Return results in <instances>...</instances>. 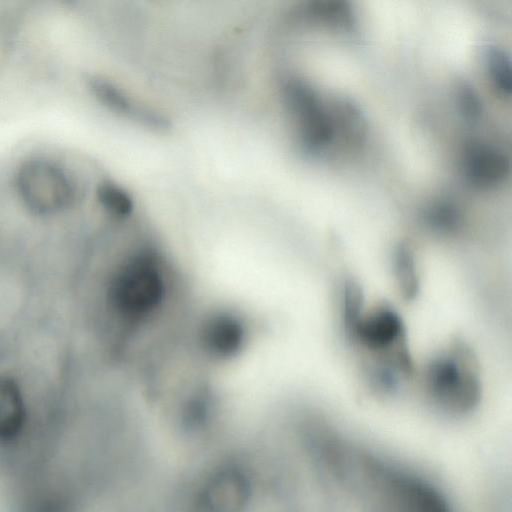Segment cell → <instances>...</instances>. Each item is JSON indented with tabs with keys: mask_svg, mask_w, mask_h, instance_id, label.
<instances>
[{
	"mask_svg": "<svg viewBox=\"0 0 512 512\" xmlns=\"http://www.w3.org/2000/svg\"><path fill=\"white\" fill-rule=\"evenodd\" d=\"M90 88L102 104L128 120L154 130H164L169 127L168 120L160 113L147 108L121 88L104 79H92Z\"/></svg>",
	"mask_w": 512,
	"mask_h": 512,
	"instance_id": "6",
	"label": "cell"
},
{
	"mask_svg": "<svg viewBox=\"0 0 512 512\" xmlns=\"http://www.w3.org/2000/svg\"><path fill=\"white\" fill-rule=\"evenodd\" d=\"M348 335L376 354L377 361L397 373H412L413 362L408 351L405 327L393 309L381 306L363 313Z\"/></svg>",
	"mask_w": 512,
	"mask_h": 512,
	"instance_id": "3",
	"label": "cell"
},
{
	"mask_svg": "<svg viewBox=\"0 0 512 512\" xmlns=\"http://www.w3.org/2000/svg\"><path fill=\"white\" fill-rule=\"evenodd\" d=\"M164 268L160 253L144 240L114 273L108 301L128 328L139 325L161 307L167 292Z\"/></svg>",
	"mask_w": 512,
	"mask_h": 512,
	"instance_id": "1",
	"label": "cell"
},
{
	"mask_svg": "<svg viewBox=\"0 0 512 512\" xmlns=\"http://www.w3.org/2000/svg\"><path fill=\"white\" fill-rule=\"evenodd\" d=\"M17 189L25 205L38 214H53L70 206L76 190L70 177L45 160L25 163L18 171Z\"/></svg>",
	"mask_w": 512,
	"mask_h": 512,
	"instance_id": "4",
	"label": "cell"
},
{
	"mask_svg": "<svg viewBox=\"0 0 512 512\" xmlns=\"http://www.w3.org/2000/svg\"><path fill=\"white\" fill-rule=\"evenodd\" d=\"M245 326L238 316L222 311L207 317L199 332L201 346L212 358L227 359L243 347Z\"/></svg>",
	"mask_w": 512,
	"mask_h": 512,
	"instance_id": "5",
	"label": "cell"
},
{
	"mask_svg": "<svg viewBox=\"0 0 512 512\" xmlns=\"http://www.w3.org/2000/svg\"><path fill=\"white\" fill-rule=\"evenodd\" d=\"M425 380L434 403L448 413H468L479 402L481 385L476 362L463 344H456L448 353L433 359Z\"/></svg>",
	"mask_w": 512,
	"mask_h": 512,
	"instance_id": "2",
	"label": "cell"
},
{
	"mask_svg": "<svg viewBox=\"0 0 512 512\" xmlns=\"http://www.w3.org/2000/svg\"><path fill=\"white\" fill-rule=\"evenodd\" d=\"M97 199L103 209L116 220H127L134 211V202L121 186L104 182L98 186Z\"/></svg>",
	"mask_w": 512,
	"mask_h": 512,
	"instance_id": "9",
	"label": "cell"
},
{
	"mask_svg": "<svg viewBox=\"0 0 512 512\" xmlns=\"http://www.w3.org/2000/svg\"><path fill=\"white\" fill-rule=\"evenodd\" d=\"M364 294L360 284L354 279H346L342 286V320L348 334L362 316Z\"/></svg>",
	"mask_w": 512,
	"mask_h": 512,
	"instance_id": "10",
	"label": "cell"
},
{
	"mask_svg": "<svg viewBox=\"0 0 512 512\" xmlns=\"http://www.w3.org/2000/svg\"><path fill=\"white\" fill-rule=\"evenodd\" d=\"M25 421V404L17 383L0 376V441L14 439Z\"/></svg>",
	"mask_w": 512,
	"mask_h": 512,
	"instance_id": "7",
	"label": "cell"
},
{
	"mask_svg": "<svg viewBox=\"0 0 512 512\" xmlns=\"http://www.w3.org/2000/svg\"><path fill=\"white\" fill-rule=\"evenodd\" d=\"M394 275L400 294L413 299L419 291V276L414 254L406 244H399L394 252Z\"/></svg>",
	"mask_w": 512,
	"mask_h": 512,
	"instance_id": "8",
	"label": "cell"
}]
</instances>
